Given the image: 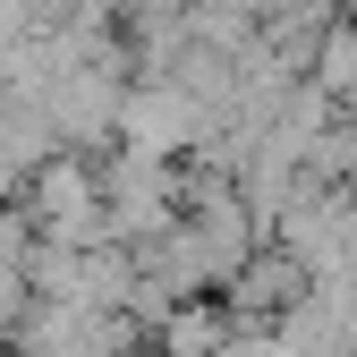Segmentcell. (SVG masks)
<instances>
[{
  "mask_svg": "<svg viewBox=\"0 0 357 357\" xmlns=\"http://www.w3.org/2000/svg\"><path fill=\"white\" fill-rule=\"evenodd\" d=\"M60 153V128H52V111L43 102H26V94H0V204H17L26 196V178Z\"/></svg>",
  "mask_w": 357,
  "mask_h": 357,
  "instance_id": "6",
  "label": "cell"
},
{
  "mask_svg": "<svg viewBox=\"0 0 357 357\" xmlns=\"http://www.w3.org/2000/svg\"><path fill=\"white\" fill-rule=\"evenodd\" d=\"M17 204H26V221H34L43 247H77V255L111 247V221H102V162H85V153H52V162L26 178Z\"/></svg>",
  "mask_w": 357,
  "mask_h": 357,
  "instance_id": "1",
  "label": "cell"
},
{
  "mask_svg": "<svg viewBox=\"0 0 357 357\" xmlns=\"http://www.w3.org/2000/svg\"><path fill=\"white\" fill-rule=\"evenodd\" d=\"M204 137H213V111L188 102L178 85H128L119 94V153H137V162H196Z\"/></svg>",
  "mask_w": 357,
  "mask_h": 357,
  "instance_id": "3",
  "label": "cell"
},
{
  "mask_svg": "<svg viewBox=\"0 0 357 357\" xmlns=\"http://www.w3.org/2000/svg\"><path fill=\"white\" fill-rule=\"evenodd\" d=\"M230 315H221V298H188V306H178V315L145 340L153 357H230Z\"/></svg>",
  "mask_w": 357,
  "mask_h": 357,
  "instance_id": "7",
  "label": "cell"
},
{
  "mask_svg": "<svg viewBox=\"0 0 357 357\" xmlns=\"http://www.w3.org/2000/svg\"><path fill=\"white\" fill-rule=\"evenodd\" d=\"M26 315H34V289H26V264H9V273H0V349L17 340Z\"/></svg>",
  "mask_w": 357,
  "mask_h": 357,
  "instance_id": "8",
  "label": "cell"
},
{
  "mask_svg": "<svg viewBox=\"0 0 357 357\" xmlns=\"http://www.w3.org/2000/svg\"><path fill=\"white\" fill-rule=\"evenodd\" d=\"M306 289H315V281H306V264H298L289 247H273V238H264V247L238 264V273L221 281V315H230V332H273V324L289 315Z\"/></svg>",
  "mask_w": 357,
  "mask_h": 357,
  "instance_id": "4",
  "label": "cell"
},
{
  "mask_svg": "<svg viewBox=\"0 0 357 357\" xmlns=\"http://www.w3.org/2000/svg\"><path fill=\"white\" fill-rule=\"evenodd\" d=\"M34 255V221H26V204H0V273L9 264H26Z\"/></svg>",
  "mask_w": 357,
  "mask_h": 357,
  "instance_id": "9",
  "label": "cell"
},
{
  "mask_svg": "<svg viewBox=\"0 0 357 357\" xmlns=\"http://www.w3.org/2000/svg\"><path fill=\"white\" fill-rule=\"evenodd\" d=\"M0 94H9V85H0Z\"/></svg>",
  "mask_w": 357,
  "mask_h": 357,
  "instance_id": "10",
  "label": "cell"
},
{
  "mask_svg": "<svg viewBox=\"0 0 357 357\" xmlns=\"http://www.w3.org/2000/svg\"><path fill=\"white\" fill-rule=\"evenodd\" d=\"M273 340L289 357H357V281H315L273 324Z\"/></svg>",
  "mask_w": 357,
  "mask_h": 357,
  "instance_id": "5",
  "label": "cell"
},
{
  "mask_svg": "<svg viewBox=\"0 0 357 357\" xmlns=\"http://www.w3.org/2000/svg\"><path fill=\"white\" fill-rule=\"evenodd\" d=\"M102 221H111V247H153L162 230H178V162H137V153H111L102 162Z\"/></svg>",
  "mask_w": 357,
  "mask_h": 357,
  "instance_id": "2",
  "label": "cell"
}]
</instances>
